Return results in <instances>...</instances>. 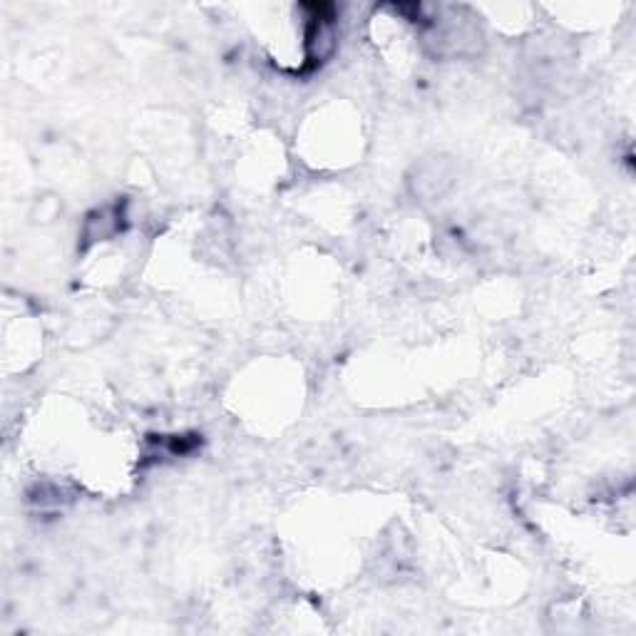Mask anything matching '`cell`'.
Returning a JSON list of instances; mask_svg holds the SVG:
<instances>
[{"label":"cell","instance_id":"cell-1","mask_svg":"<svg viewBox=\"0 0 636 636\" xmlns=\"http://www.w3.org/2000/svg\"><path fill=\"white\" fill-rule=\"evenodd\" d=\"M455 167L445 157H430L415 167L410 177V192L418 199H438L453 187Z\"/></svg>","mask_w":636,"mask_h":636},{"label":"cell","instance_id":"cell-2","mask_svg":"<svg viewBox=\"0 0 636 636\" xmlns=\"http://www.w3.org/2000/svg\"><path fill=\"white\" fill-rule=\"evenodd\" d=\"M122 227V212L120 209H97L85 219V229H82V239L87 244L92 241H105L115 237Z\"/></svg>","mask_w":636,"mask_h":636}]
</instances>
